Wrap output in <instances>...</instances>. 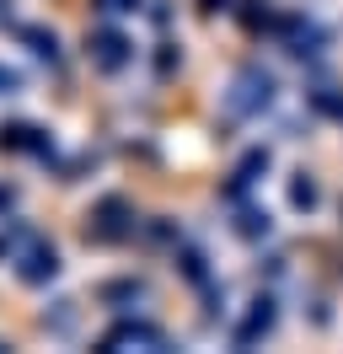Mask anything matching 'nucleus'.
Here are the masks:
<instances>
[{
	"label": "nucleus",
	"instance_id": "2",
	"mask_svg": "<svg viewBox=\"0 0 343 354\" xmlns=\"http://www.w3.org/2000/svg\"><path fill=\"white\" fill-rule=\"evenodd\" d=\"M91 221H97V236H102V242H118V236L129 231V204L124 199H102Z\"/></svg>",
	"mask_w": 343,
	"mask_h": 354
},
{
	"label": "nucleus",
	"instance_id": "11",
	"mask_svg": "<svg viewBox=\"0 0 343 354\" xmlns=\"http://www.w3.org/2000/svg\"><path fill=\"white\" fill-rule=\"evenodd\" d=\"M0 204H11V188H0Z\"/></svg>",
	"mask_w": 343,
	"mask_h": 354
},
{
	"label": "nucleus",
	"instance_id": "6",
	"mask_svg": "<svg viewBox=\"0 0 343 354\" xmlns=\"http://www.w3.org/2000/svg\"><path fill=\"white\" fill-rule=\"evenodd\" d=\"M91 54H97V65H102V70H118L129 59V44L118 38V32H97V38H91Z\"/></svg>",
	"mask_w": 343,
	"mask_h": 354
},
{
	"label": "nucleus",
	"instance_id": "4",
	"mask_svg": "<svg viewBox=\"0 0 343 354\" xmlns=\"http://www.w3.org/2000/svg\"><path fill=\"white\" fill-rule=\"evenodd\" d=\"M118 344H150V349H161V344H167V333L150 328V322H124V328L107 333V349H118Z\"/></svg>",
	"mask_w": 343,
	"mask_h": 354
},
{
	"label": "nucleus",
	"instance_id": "3",
	"mask_svg": "<svg viewBox=\"0 0 343 354\" xmlns=\"http://www.w3.org/2000/svg\"><path fill=\"white\" fill-rule=\"evenodd\" d=\"M59 268V258H54V247H43L27 236V252H21V279H48Z\"/></svg>",
	"mask_w": 343,
	"mask_h": 354
},
{
	"label": "nucleus",
	"instance_id": "9",
	"mask_svg": "<svg viewBox=\"0 0 343 354\" xmlns=\"http://www.w3.org/2000/svg\"><path fill=\"white\" fill-rule=\"evenodd\" d=\"M102 11H134V0H97Z\"/></svg>",
	"mask_w": 343,
	"mask_h": 354
},
{
	"label": "nucleus",
	"instance_id": "5",
	"mask_svg": "<svg viewBox=\"0 0 343 354\" xmlns=\"http://www.w3.org/2000/svg\"><path fill=\"white\" fill-rule=\"evenodd\" d=\"M268 328H274V301L263 295V301H252V317L236 328V344H252V338H263Z\"/></svg>",
	"mask_w": 343,
	"mask_h": 354
},
{
	"label": "nucleus",
	"instance_id": "7",
	"mask_svg": "<svg viewBox=\"0 0 343 354\" xmlns=\"http://www.w3.org/2000/svg\"><path fill=\"white\" fill-rule=\"evenodd\" d=\"M0 145H11V151H43L38 129H27V124H11V129H0Z\"/></svg>",
	"mask_w": 343,
	"mask_h": 354
},
{
	"label": "nucleus",
	"instance_id": "1",
	"mask_svg": "<svg viewBox=\"0 0 343 354\" xmlns=\"http://www.w3.org/2000/svg\"><path fill=\"white\" fill-rule=\"evenodd\" d=\"M268 86H274L268 75H257V70H241V75H236V97H231V108H236V113H252L257 102H268Z\"/></svg>",
	"mask_w": 343,
	"mask_h": 354
},
{
	"label": "nucleus",
	"instance_id": "8",
	"mask_svg": "<svg viewBox=\"0 0 343 354\" xmlns=\"http://www.w3.org/2000/svg\"><path fill=\"white\" fill-rule=\"evenodd\" d=\"M290 199H295L300 209H311V204H317V188H311V183H295V194H290Z\"/></svg>",
	"mask_w": 343,
	"mask_h": 354
},
{
	"label": "nucleus",
	"instance_id": "10",
	"mask_svg": "<svg viewBox=\"0 0 343 354\" xmlns=\"http://www.w3.org/2000/svg\"><path fill=\"white\" fill-rule=\"evenodd\" d=\"M6 86H17V75H11V70H0V91Z\"/></svg>",
	"mask_w": 343,
	"mask_h": 354
}]
</instances>
